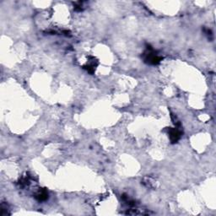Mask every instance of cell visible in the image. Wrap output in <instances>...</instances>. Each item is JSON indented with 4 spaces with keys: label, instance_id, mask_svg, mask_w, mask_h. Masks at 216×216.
<instances>
[{
    "label": "cell",
    "instance_id": "obj_1",
    "mask_svg": "<svg viewBox=\"0 0 216 216\" xmlns=\"http://www.w3.org/2000/svg\"><path fill=\"white\" fill-rule=\"evenodd\" d=\"M180 137H181V132L179 131L178 129H176L170 130V138L172 143H175V142L177 141L179 138H180Z\"/></svg>",
    "mask_w": 216,
    "mask_h": 216
},
{
    "label": "cell",
    "instance_id": "obj_2",
    "mask_svg": "<svg viewBox=\"0 0 216 216\" xmlns=\"http://www.w3.org/2000/svg\"><path fill=\"white\" fill-rule=\"evenodd\" d=\"M36 199H37L38 201H40V202L45 201V200L48 199V193H47L46 191H44V190L39 191L36 194Z\"/></svg>",
    "mask_w": 216,
    "mask_h": 216
}]
</instances>
